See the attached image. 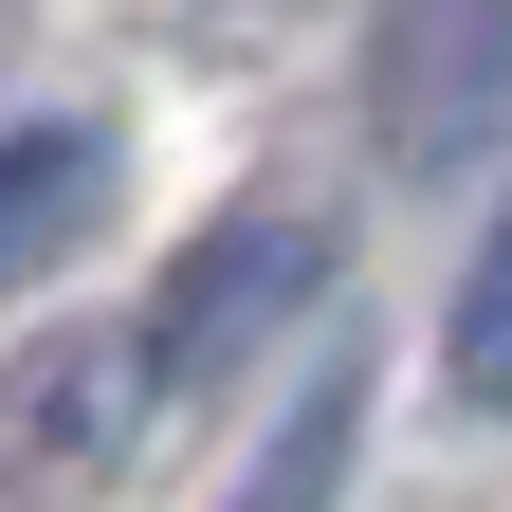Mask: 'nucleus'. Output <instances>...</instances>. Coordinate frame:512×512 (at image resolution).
Listing matches in <instances>:
<instances>
[{
	"mask_svg": "<svg viewBox=\"0 0 512 512\" xmlns=\"http://www.w3.org/2000/svg\"><path fill=\"white\" fill-rule=\"evenodd\" d=\"M293 311H330V220L311 202H238L220 238H183V275L147 293V384H220L238 348H275Z\"/></svg>",
	"mask_w": 512,
	"mask_h": 512,
	"instance_id": "obj_1",
	"label": "nucleus"
},
{
	"mask_svg": "<svg viewBox=\"0 0 512 512\" xmlns=\"http://www.w3.org/2000/svg\"><path fill=\"white\" fill-rule=\"evenodd\" d=\"M366 128H384V165L512 147V0H384L366 19Z\"/></svg>",
	"mask_w": 512,
	"mask_h": 512,
	"instance_id": "obj_2",
	"label": "nucleus"
},
{
	"mask_svg": "<svg viewBox=\"0 0 512 512\" xmlns=\"http://www.w3.org/2000/svg\"><path fill=\"white\" fill-rule=\"evenodd\" d=\"M92 202H110V128L92 110H19L0 128V293H19L55 238H92Z\"/></svg>",
	"mask_w": 512,
	"mask_h": 512,
	"instance_id": "obj_3",
	"label": "nucleus"
},
{
	"mask_svg": "<svg viewBox=\"0 0 512 512\" xmlns=\"http://www.w3.org/2000/svg\"><path fill=\"white\" fill-rule=\"evenodd\" d=\"M439 366H458V403H512V202H494V220H476V256H458Z\"/></svg>",
	"mask_w": 512,
	"mask_h": 512,
	"instance_id": "obj_4",
	"label": "nucleus"
},
{
	"mask_svg": "<svg viewBox=\"0 0 512 512\" xmlns=\"http://www.w3.org/2000/svg\"><path fill=\"white\" fill-rule=\"evenodd\" d=\"M348 403H366V384H348V348H330V384H311L293 439L256 458V512H330V476H348Z\"/></svg>",
	"mask_w": 512,
	"mask_h": 512,
	"instance_id": "obj_5",
	"label": "nucleus"
}]
</instances>
